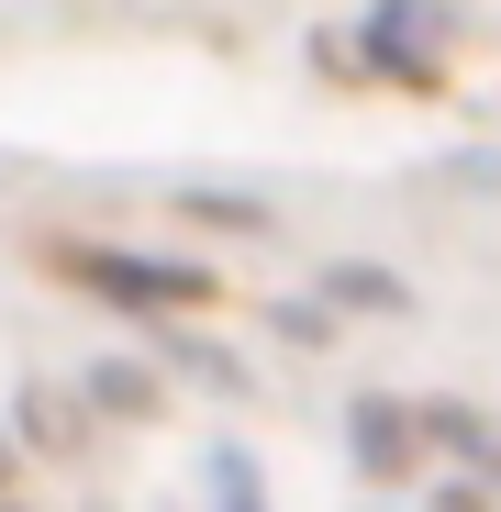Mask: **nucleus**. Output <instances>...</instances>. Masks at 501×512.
Masks as SVG:
<instances>
[{
  "mask_svg": "<svg viewBox=\"0 0 501 512\" xmlns=\"http://www.w3.org/2000/svg\"><path fill=\"white\" fill-rule=\"evenodd\" d=\"M67 279H90V290H112V301H179V312L212 301L201 268H145V256H67Z\"/></svg>",
  "mask_w": 501,
  "mask_h": 512,
  "instance_id": "obj_1",
  "label": "nucleus"
}]
</instances>
